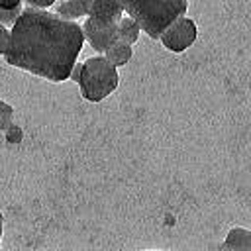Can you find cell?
<instances>
[{
    "label": "cell",
    "instance_id": "1",
    "mask_svg": "<svg viewBox=\"0 0 251 251\" xmlns=\"http://www.w3.org/2000/svg\"><path fill=\"white\" fill-rule=\"evenodd\" d=\"M82 43L84 33L76 22L63 20L49 10L24 8L10 29L4 59L12 67L61 82L69 78Z\"/></svg>",
    "mask_w": 251,
    "mask_h": 251
},
{
    "label": "cell",
    "instance_id": "2",
    "mask_svg": "<svg viewBox=\"0 0 251 251\" xmlns=\"http://www.w3.org/2000/svg\"><path fill=\"white\" fill-rule=\"evenodd\" d=\"M124 12L133 18L141 31L151 39H159L161 33L188 10V0H118Z\"/></svg>",
    "mask_w": 251,
    "mask_h": 251
},
{
    "label": "cell",
    "instance_id": "3",
    "mask_svg": "<svg viewBox=\"0 0 251 251\" xmlns=\"http://www.w3.org/2000/svg\"><path fill=\"white\" fill-rule=\"evenodd\" d=\"M120 84V75L114 65H110L104 55L90 57L82 63L80 69V94L88 102H102L108 98Z\"/></svg>",
    "mask_w": 251,
    "mask_h": 251
},
{
    "label": "cell",
    "instance_id": "4",
    "mask_svg": "<svg viewBox=\"0 0 251 251\" xmlns=\"http://www.w3.org/2000/svg\"><path fill=\"white\" fill-rule=\"evenodd\" d=\"M196 35H198V29H196V24L188 18V16H182L178 20H175L163 33H161V43L173 51V53H182L186 51L194 41H196Z\"/></svg>",
    "mask_w": 251,
    "mask_h": 251
},
{
    "label": "cell",
    "instance_id": "5",
    "mask_svg": "<svg viewBox=\"0 0 251 251\" xmlns=\"http://www.w3.org/2000/svg\"><path fill=\"white\" fill-rule=\"evenodd\" d=\"M82 33L84 39L90 43V47L98 53H106L114 43L120 41L118 37V25H108V24H100L94 22L92 18H88L82 25Z\"/></svg>",
    "mask_w": 251,
    "mask_h": 251
},
{
    "label": "cell",
    "instance_id": "6",
    "mask_svg": "<svg viewBox=\"0 0 251 251\" xmlns=\"http://www.w3.org/2000/svg\"><path fill=\"white\" fill-rule=\"evenodd\" d=\"M88 18L100 24L118 25V22L124 18V8L118 0H94L88 12Z\"/></svg>",
    "mask_w": 251,
    "mask_h": 251
},
{
    "label": "cell",
    "instance_id": "7",
    "mask_svg": "<svg viewBox=\"0 0 251 251\" xmlns=\"http://www.w3.org/2000/svg\"><path fill=\"white\" fill-rule=\"evenodd\" d=\"M92 2L94 0H63V2L55 4V14L61 16L63 20L75 22L82 16H88Z\"/></svg>",
    "mask_w": 251,
    "mask_h": 251
},
{
    "label": "cell",
    "instance_id": "8",
    "mask_svg": "<svg viewBox=\"0 0 251 251\" xmlns=\"http://www.w3.org/2000/svg\"><path fill=\"white\" fill-rule=\"evenodd\" d=\"M224 247L227 251H251V231L245 227H231L226 235Z\"/></svg>",
    "mask_w": 251,
    "mask_h": 251
},
{
    "label": "cell",
    "instance_id": "9",
    "mask_svg": "<svg viewBox=\"0 0 251 251\" xmlns=\"http://www.w3.org/2000/svg\"><path fill=\"white\" fill-rule=\"evenodd\" d=\"M131 55H133L131 45L118 41V43H114V45L104 53V59H106L110 65H114V67L118 69V67L127 65V63H129V59H131Z\"/></svg>",
    "mask_w": 251,
    "mask_h": 251
},
{
    "label": "cell",
    "instance_id": "10",
    "mask_svg": "<svg viewBox=\"0 0 251 251\" xmlns=\"http://www.w3.org/2000/svg\"><path fill=\"white\" fill-rule=\"evenodd\" d=\"M24 12V0H0V25H14Z\"/></svg>",
    "mask_w": 251,
    "mask_h": 251
},
{
    "label": "cell",
    "instance_id": "11",
    "mask_svg": "<svg viewBox=\"0 0 251 251\" xmlns=\"http://www.w3.org/2000/svg\"><path fill=\"white\" fill-rule=\"evenodd\" d=\"M139 33H141V27L139 24L129 18V16H124L120 22H118V37L122 43H127V45H133L137 39H139Z\"/></svg>",
    "mask_w": 251,
    "mask_h": 251
},
{
    "label": "cell",
    "instance_id": "12",
    "mask_svg": "<svg viewBox=\"0 0 251 251\" xmlns=\"http://www.w3.org/2000/svg\"><path fill=\"white\" fill-rule=\"evenodd\" d=\"M12 116H14V108L6 104L4 100H0V129L2 131H6L12 126Z\"/></svg>",
    "mask_w": 251,
    "mask_h": 251
},
{
    "label": "cell",
    "instance_id": "13",
    "mask_svg": "<svg viewBox=\"0 0 251 251\" xmlns=\"http://www.w3.org/2000/svg\"><path fill=\"white\" fill-rule=\"evenodd\" d=\"M27 4V8H35V10H47L49 6H55L57 0H24Z\"/></svg>",
    "mask_w": 251,
    "mask_h": 251
},
{
    "label": "cell",
    "instance_id": "14",
    "mask_svg": "<svg viewBox=\"0 0 251 251\" xmlns=\"http://www.w3.org/2000/svg\"><path fill=\"white\" fill-rule=\"evenodd\" d=\"M4 133H6V139H8L10 143H18V141L22 139V129H20L16 124H12Z\"/></svg>",
    "mask_w": 251,
    "mask_h": 251
},
{
    "label": "cell",
    "instance_id": "15",
    "mask_svg": "<svg viewBox=\"0 0 251 251\" xmlns=\"http://www.w3.org/2000/svg\"><path fill=\"white\" fill-rule=\"evenodd\" d=\"M8 45H10V29L4 27V25H0V55L6 53Z\"/></svg>",
    "mask_w": 251,
    "mask_h": 251
},
{
    "label": "cell",
    "instance_id": "16",
    "mask_svg": "<svg viewBox=\"0 0 251 251\" xmlns=\"http://www.w3.org/2000/svg\"><path fill=\"white\" fill-rule=\"evenodd\" d=\"M80 69H82V63H75V67H73V71H71V75H69V80L78 82V78H80Z\"/></svg>",
    "mask_w": 251,
    "mask_h": 251
},
{
    "label": "cell",
    "instance_id": "17",
    "mask_svg": "<svg viewBox=\"0 0 251 251\" xmlns=\"http://www.w3.org/2000/svg\"><path fill=\"white\" fill-rule=\"evenodd\" d=\"M2 231H4V216L0 212V241H2Z\"/></svg>",
    "mask_w": 251,
    "mask_h": 251
}]
</instances>
